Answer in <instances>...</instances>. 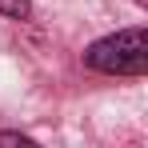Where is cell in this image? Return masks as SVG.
<instances>
[{"label":"cell","mask_w":148,"mask_h":148,"mask_svg":"<svg viewBox=\"0 0 148 148\" xmlns=\"http://www.w3.org/2000/svg\"><path fill=\"white\" fill-rule=\"evenodd\" d=\"M84 64L104 76H140L148 72V32L124 28L112 36H100L96 44L84 48Z\"/></svg>","instance_id":"obj_1"},{"label":"cell","mask_w":148,"mask_h":148,"mask_svg":"<svg viewBox=\"0 0 148 148\" xmlns=\"http://www.w3.org/2000/svg\"><path fill=\"white\" fill-rule=\"evenodd\" d=\"M28 12H32V0H0V16L8 20H24Z\"/></svg>","instance_id":"obj_2"},{"label":"cell","mask_w":148,"mask_h":148,"mask_svg":"<svg viewBox=\"0 0 148 148\" xmlns=\"http://www.w3.org/2000/svg\"><path fill=\"white\" fill-rule=\"evenodd\" d=\"M136 4H140V8H148V0H136Z\"/></svg>","instance_id":"obj_4"},{"label":"cell","mask_w":148,"mask_h":148,"mask_svg":"<svg viewBox=\"0 0 148 148\" xmlns=\"http://www.w3.org/2000/svg\"><path fill=\"white\" fill-rule=\"evenodd\" d=\"M0 144H20V148H32V140H28V136H20V132H0Z\"/></svg>","instance_id":"obj_3"}]
</instances>
